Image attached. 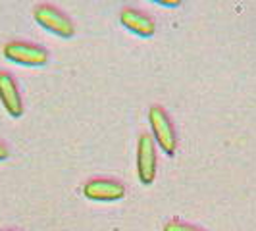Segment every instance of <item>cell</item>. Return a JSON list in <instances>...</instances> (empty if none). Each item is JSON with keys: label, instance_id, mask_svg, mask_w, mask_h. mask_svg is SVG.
Here are the masks:
<instances>
[{"label": "cell", "instance_id": "6da1fadb", "mask_svg": "<svg viewBox=\"0 0 256 231\" xmlns=\"http://www.w3.org/2000/svg\"><path fill=\"white\" fill-rule=\"evenodd\" d=\"M148 122H150V128H152L154 142L164 152L172 156L178 148V133H176V128H174L168 112L162 106H152L148 110Z\"/></svg>", "mask_w": 256, "mask_h": 231}, {"label": "cell", "instance_id": "7a4b0ae2", "mask_svg": "<svg viewBox=\"0 0 256 231\" xmlns=\"http://www.w3.org/2000/svg\"><path fill=\"white\" fill-rule=\"evenodd\" d=\"M33 18L38 26L46 31H50L60 38H72L76 33V27L72 20L62 10H58L52 4H38L33 10Z\"/></svg>", "mask_w": 256, "mask_h": 231}, {"label": "cell", "instance_id": "3957f363", "mask_svg": "<svg viewBox=\"0 0 256 231\" xmlns=\"http://www.w3.org/2000/svg\"><path fill=\"white\" fill-rule=\"evenodd\" d=\"M4 56L20 66H31L38 68L48 62V50L42 48L35 42H26V40H10L4 44Z\"/></svg>", "mask_w": 256, "mask_h": 231}, {"label": "cell", "instance_id": "277c9868", "mask_svg": "<svg viewBox=\"0 0 256 231\" xmlns=\"http://www.w3.org/2000/svg\"><path fill=\"white\" fill-rule=\"evenodd\" d=\"M137 174L142 185H150L156 178V142L150 133H142L137 142Z\"/></svg>", "mask_w": 256, "mask_h": 231}, {"label": "cell", "instance_id": "5b68a950", "mask_svg": "<svg viewBox=\"0 0 256 231\" xmlns=\"http://www.w3.org/2000/svg\"><path fill=\"white\" fill-rule=\"evenodd\" d=\"M83 194L96 202H114L126 196V187L116 180H90L83 185Z\"/></svg>", "mask_w": 256, "mask_h": 231}, {"label": "cell", "instance_id": "8992f818", "mask_svg": "<svg viewBox=\"0 0 256 231\" xmlns=\"http://www.w3.org/2000/svg\"><path fill=\"white\" fill-rule=\"evenodd\" d=\"M120 24L133 35H139L142 38H150L156 31V24L152 18L135 8H124L120 12Z\"/></svg>", "mask_w": 256, "mask_h": 231}, {"label": "cell", "instance_id": "52a82bcc", "mask_svg": "<svg viewBox=\"0 0 256 231\" xmlns=\"http://www.w3.org/2000/svg\"><path fill=\"white\" fill-rule=\"evenodd\" d=\"M0 102L12 118L24 116V100L18 89V83L8 72H0Z\"/></svg>", "mask_w": 256, "mask_h": 231}, {"label": "cell", "instance_id": "ba28073f", "mask_svg": "<svg viewBox=\"0 0 256 231\" xmlns=\"http://www.w3.org/2000/svg\"><path fill=\"white\" fill-rule=\"evenodd\" d=\"M164 231H204V230H198L194 226H189V224H183V222H168L164 226Z\"/></svg>", "mask_w": 256, "mask_h": 231}, {"label": "cell", "instance_id": "9c48e42d", "mask_svg": "<svg viewBox=\"0 0 256 231\" xmlns=\"http://www.w3.org/2000/svg\"><path fill=\"white\" fill-rule=\"evenodd\" d=\"M156 4H160V6H166V8H178L183 0H152Z\"/></svg>", "mask_w": 256, "mask_h": 231}, {"label": "cell", "instance_id": "30bf717a", "mask_svg": "<svg viewBox=\"0 0 256 231\" xmlns=\"http://www.w3.org/2000/svg\"><path fill=\"white\" fill-rule=\"evenodd\" d=\"M6 158H8V148L0 142V162H2V160H6Z\"/></svg>", "mask_w": 256, "mask_h": 231}]
</instances>
